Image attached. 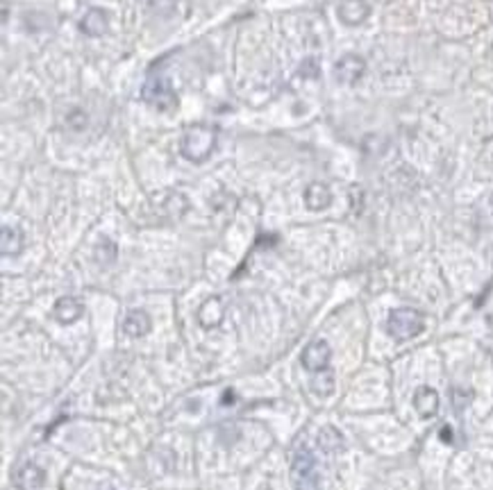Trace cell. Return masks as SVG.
Returning <instances> with one entry per match:
<instances>
[{
  "mask_svg": "<svg viewBox=\"0 0 493 490\" xmlns=\"http://www.w3.org/2000/svg\"><path fill=\"white\" fill-rule=\"evenodd\" d=\"M364 73H366V61L364 57L355 55V52H348V55H343L337 64H334V79L343 86L357 84L359 79L364 77Z\"/></svg>",
  "mask_w": 493,
  "mask_h": 490,
  "instance_id": "6",
  "label": "cell"
},
{
  "mask_svg": "<svg viewBox=\"0 0 493 490\" xmlns=\"http://www.w3.org/2000/svg\"><path fill=\"white\" fill-rule=\"evenodd\" d=\"M305 204H307V209H312V211H323V209H328L330 204H332V191L328 189V184H323V182H312L310 186L305 189Z\"/></svg>",
  "mask_w": 493,
  "mask_h": 490,
  "instance_id": "14",
  "label": "cell"
},
{
  "mask_svg": "<svg viewBox=\"0 0 493 490\" xmlns=\"http://www.w3.org/2000/svg\"><path fill=\"white\" fill-rule=\"evenodd\" d=\"M80 30L86 37H103V34L109 30L107 12L100 10V7H91V10L84 14V19L80 21Z\"/></svg>",
  "mask_w": 493,
  "mask_h": 490,
  "instance_id": "13",
  "label": "cell"
},
{
  "mask_svg": "<svg viewBox=\"0 0 493 490\" xmlns=\"http://www.w3.org/2000/svg\"><path fill=\"white\" fill-rule=\"evenodd\" d=\"M319 445L325 452H339L343 447V438L334 427H323L319 434Z\"/></svg>",
  "mask_w": 493,
  "mask_h": 490,
  "instance_id": "16",
  "label": "cell"
},
{
  "mask_svg": "<svg viewBox=\"0 0 493 490\" xmlns=\"http://www.w3.org/2000/svg\"><path fill=\"white\" fill-rule=\"evenodd\" d=\"M196 318H198V323H200V327H202V329H214V327H218V325L223 323V318H225V307H223V300L218 298V296H211V298H207V300L200 305V309H198Z\"/></svg>",
  "mask_w": 493,
  "mask_h": 490,
  "instance_id": "9",
  "label": "cell"
},
{
  "mask_svg": "<svg viewBox=\"0 0 493 490\" xmlns=\"http://www.w3.org/2000/svg\"><path fill=\"white\" fill-rule=\"evenodd\" d=\"M441 441L443 443H453V431L448 429V427H443V429H441Z\"/></svg>",
  "mask_w": 493,
  "mask_h": 490,
  "instance_id": "19",
  "label": "cell"
},
{
  "mask_svg": "<svg viewBox=\"0 0 493 490\" xmlns=\"http://www.w3.org/2000/svg\"><path fill=\"white\" fill-rule=\"evenodd\" d=\"M291 484L296 490H321V475L316 457L307 445H301L291 459Z\"/></svg>",
  "mask_w": 493,
  "mask_h": 490,
  "instance_id": "3",
  "label": "cell"
},
{
  "mask_svg": "<svg viewBox=\"0 0 493 490\" xmlns=\"http://www.w3.org/2000/svg\"><path fill=\"white\" fill-rule=\"evenodd\" d=\"M491 207H493V198H491Z\"/></svg>",
  "mask_w": 493,
  "mask_h": 490,
  "instance_id": "21",
  "label": "cell"
},
{
  "mask_svg": "<svg viewBox=\"0 0 493 490\" xmlns=\"http://www.w3.org/2000/svg\"><path fill=\"white\" fill-rule=\"evenodd\" d=\"M84 314V305L77 298L73 296H64L55 302V307H52V318L57 320L61 325H73L77 320L82 318Z\"/></svg>",
  "mask_w": 493,
  "mask_h": 490,
  "instance_id": "8",
  "label": "cell"
},
{
  "mask_svg": "<svg viewBox=\"0 0 493 490\" xmlns=\"http://www.w3.org/2000/svg\"><path fill=\"white\" fill-rule=\"evenodd\" d=\"M425 329V316L416 309H393L386 318V332L395 341H409Z\"/></svg>",
  "mask_w": 493,
  "mask_h": 490,
  "instance_id": "4",
  "label": "cell"
},
{
  "mask_svg": "<svg viewBox=\"0 0 493 490\" xmlns=\"http://www.w3.org/2000/svg\"><path fill=\"white\" fill-rule=\"evenodd\" d=\"M96 261L103 266H109L116 261V243H112L109 238H103L98 247H96Z\"/></svg>",
  "mask_w": 493,
  "mask_h": 490,
  "instance_id": "17",
  "label": "cell"
},
{
  "mask_svg": "<svg viewBox=\"0 0 493 490\" xmlns=\"http://www.w3.org/2000/svg\"><path fill=\"white\" fill-rule=\"evenodd\" d=\"M23 247H25L23 231L19 227L3 225V229H0V252L5 257H16L23 252Z\"/></svg>",
  "mask_w": 493,
  "mask_h": 490,
  "instance_id": "15",
  "label": "cell"
},
{
  "mask_svg": "<svg viewBox=\"0 0 493 490\" xmlns=\"http://www.w3.org/2000/svg\"><path fill=\"white\" fill-rule=\"evenodd\" d=\"M12 484L19 490H39L43 484H46V472H43V468H39L34 461L25 459L14 466Z\"/></svg>",
  "mask_w": 493,
  "mask_h": 490,
  "instance_id": "5",
  "label": "cell"
},
{
  "mask_svg": "<svg viewBox=\"0 0 493 490\" xmlns=\"http://www.w3.org/2000/svg\"><path fill=\"white\" fill-rule=\"evenodd\" d=\"M414 408L423 420H430L439 411V393L430 386H418L414 393Z\"/></svg>",
  "mask_w": 493,
  "mask_h": 490,
  "instance_id": "11",
  "label": "cell"
},
{
  "mask_svg": "<svg viewBox=\"0 0 493 490\" xmlns=\"http://www.w3.org/2000/svg\"><path fill=\"white\" fill-rule=\"evenodd\" d=\"M298 75H301L303 79H316V77H319V75H321V64H319V59H314V57L303 59L301 68H298Z\"/></svg>",
  "mask_w": 493,
  "mask_h": 490,
  "instance_id": "18",
  "label": "cell"
},
{
  "mask_svg": "<svg viewBox=\"0 0 493 490\" xmlns=\"http://www.w3.org/2000/svg\"><path fill=\"white\" fill-rule=\"evenodd\" d=\"M218 144V130L207 123H196L187 128V132L180 139V153L184 159L193 164H202L211 157Z\"/></svg>",
  "mask_w": 493,
  "mask_h": 490,
  "instance_id": "1",
  "label": "cell"
},
{
  "mask_svg": "<svg viewBox=\"0 0 493 490\" xmlns=\"http://www.w3.org/2000/svg\"><path fill=\"white\" fill-rule=\"evenodd\" d=\"M337 14H339V19L341 23H346V25H362L366 19H368V14H371V5L366 3V0H341L339 7H337Z\"/></svg>",
  "mask_w": 493,
  "mask_h": 490,
  "instance_id": "10",
  "label": "cell"
},
{
  "mask_svg": "<svg viewBox=\"0 0 493 490\" xmlns=\"http://www.w3.org/2000/svg\"><path fill=\"white\" fill-rule=\"evenodd\" d=\"M141 100L160 112H173V109H178V105H180V98H178V93H175L171 79L166 75H160V73L151 75L144 82V86H141Z\"/></svg>",
  "mask_w": 493,
  "mask_h": 490,
  "instance_id": "2",
  "label": "cell"
},
{
  "mask_svg": "<svg viewBox=\"0 0 493 490\" xmlns=\"http://www.w3.org/2000/svg\"><path fill=\"white\" fill-rule=\"evenodd\" d=\"M330 359H332V347L323 338L312 341L301 354V363L307 372H325L330 368Z\"/></svg>",
  "mask_w": 493,
  "mask_h": 490,
  "instance_id": "7",
  "label": "cell"
},
{
  "mask_svg": "<svg viewBox=\"0 0 493 490\" xmlns=\"http://www.w3.org/2000/svg\"><path fill=\"white\" fill-rule=\"evenodd\" d=\"M100 490H114V488H100Z\"/></svg>",
  "mask_w": 493,
  "mask_h": 490,
  "instance_id": "20",
  "label": "cell"
},
{
  "mask_svg": "<svg viewBox=\"0 0 493 490\" xmlns=\"http://www.w3.org/2000/svg\"><path fill=\"white\" fill-rule=\"evenodd\" d=\"M153 329V320L144 309H132L123 318V332L130 338H141Z\"/></svg>",
  "mask_w": 493,
  "mask_h": 490,
  "instance_id": "12",
  "label": "cell"
}]
</instances>
